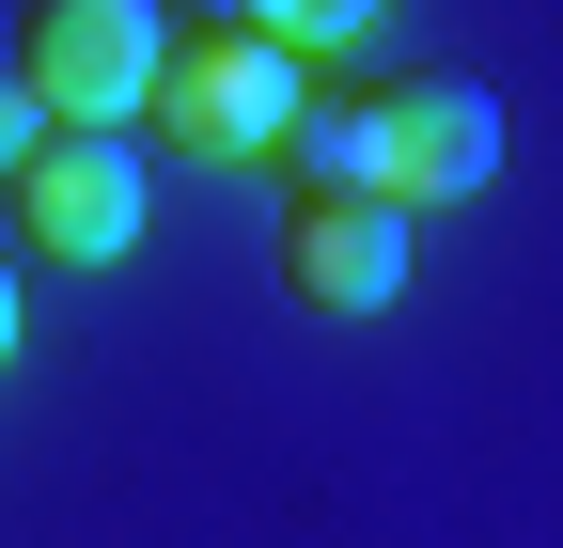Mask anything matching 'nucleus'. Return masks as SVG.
Wrapping results in <instances>:
<instances>
[{"label":"nucleus","mask_w":563,"mask_h":548,"mask_svg":"<svg viewBox=\"0 0 563 548\" xmlns=\"http://www.w3.org/2000/svg\"><path fill=\"white\" fill-rule=\"evenodd\" d=\"M313 95L298 47H266L251 17H188L157 32V79H141V110H157L173 157H282V110Z\"/></svg>","instance_id":"obj_1"},{"label":"nucleus","mask_w":563,"mask_h":548,"mask_svg":"<svg viewBox=\"0 0 563 548\" xmlns=\"http://www.w3.org/2000/svg\"><path fill=\"white\" fill-rule=\"evenodd\" d=\"M0 204H16V235L47 266H125L141 220H157V173H141L125 125H47V142L0 173Z\"/></svg>","instance_id":"obj_2"},{"label":"nucleus","mask_w":563,"mask_h":548,"mask_svg":"<svg viewBox=\"0 0 563 548\" xmlns=\"http://www.w3.org/2000/svg\"><path fill=\"white\" fill-rule=\"evenodd\" d=\"M157 0H32L16 17V79L47 125H141V79H157Z\"/></svg>","instance_id":"obj_3"},{"label":"nucleus","mask_w":563,"mask_h":548,"mask_svg":"<svg viewBox=\"0 0 563 548\" xmlns=\"http://www.w3.org/2000/svg\"><path fill=\"white\" fill-rule=\"evenodd\" d=\"M361 110H376V204H470L501 173V110H485V79H454V63H407Z\"/></svg>","instance_id":"obj_4"},{"label":"nucleus","mask_w":563,"mask_h":548,"mask_svg":"<svg viewBox=\"0 0 563 548\" xmlns=\"http://www.w3.org/2000/svg\"><path fill=\"white\" fill-rule=\"evenodd\" d=\"M282 283L313 314H391L407 298V204L376 188H298L282 204Z\"/></svg>","instance_id":"obj_5"},{"label":"nucleus","mask_w":563,"mask_h":548,"mask_svg":"<svg viewBox=\"0 0 563 548\" xmlns=\"http://www.w3.org/2000/svg\"><path fill=\"white\" fill-rule=\"evenodd\" d=\"M282 157H298V188H376V110L361 95H298L282 110Z\"/></svg>","instance_id":"obj_6"},{"label":"nucleus","mask_w":563,"mask_h":548,"mask_svg":"<svg viewBox=\"0 0 563 548\" xmlns=\"http://www.w3.org/2000/svg\"><path fill=\"white\" fill-rule=\"evenodd\" d=\"M203 17H251L266 47H298V63H313V47H361V32H376V0H203Z\"/></svg>","instance_id":"obj_7"},{"label":"nucleus","mask_w":563,"mask_h":548,"mask_svg":"<svg viewBox=\"0 0 563 548\" xmlns=\"http://www.w3.org/2000/svg\"><path fill=\"white\" fill-rule=\"evenodd\" d=\"M32 142H47V110H32V79H16V63H0V173H16Z\"/></svg>","instance_id":"obj_8"},{"label":"nucleus","mask_w":563,"mask_h":548,"mask_svg":"<svg viewBox=\"0 0 563 548\" xmlns=\"http://www.w3.org/2000/svg\"><path fill=\"white\" fill-rule=\"evenodd\" d=\"M0 361H16V266H0Z\"/></svg>","instance_id":"obj_9"}]
</instances>
